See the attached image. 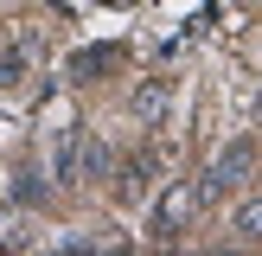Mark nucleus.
Here are the masks:
<instances>
[{
    "label": "nucleus",
    "mask_w": 262,
    "mask_h": 256,
    "mask_svg": "<svg viewBox=\"0 0 262 256\" xmlns=\"http://www.w3.org/2000/svg\"><path fill=\"white\" fill-rule=\"evenodd\" d=\"M102 7H135V0H102Z\"/></svg>",
    "instance_id": "11"
},
{
    "label": "nucleus",
    "mask_w": 262,
    "mask_h": 256,
    "mask_svg": "<svg viewBox=\"0 0 262 256\" xmlns=\"http://www.w3.org/2000/svg\"><path fill=\"white\" fill-rule=\"evenodd\" d=\"M13 199H19V205H38V199H45V186H38L32 173H19V186H13Z\"/></svg>",
    "instance_id": "10"
},
{
    "label": "nucleus",
    "mask_w": 262,
    "mask_h": 256,
    "mask_svg": "<svg viewBox=\"0 0 262 256\" xmlns=\"http://www.w3.org/2000/svg\"><path fill=\"white\" fill-rule=\"evenodd\" d=\"M199 186H166L160 192V205H154V218H147V230H154V243H173L179 230L192 224V218H199Z\"/></svg>",
    "instance_id": "2"
},
{
    "label": "nucleus",
    "mask_w": 262,
    "mask_h": 256,
    "mask_svg": "<svg viewBox=\"0 0 262 256\" xmlns=\"http://www.w3.org/2000/svg\"><path fill=\"white\" fill-rule=\"evenodd\" d=\"M109 173H115V154H109V141L83 135V160H77V179H109Z\"/></svg>",
    "instance_id": "7"
},
{
    "label": "nucleus",
    "mask_w": 262,
    "mask_h": 256,
    "mask_svg": "<svg viewBox=\"0 0 262 256\" xmlns=\"http://www.w3.org/2000/svg\"><path fill=\"white\" fill-rule=\"evenodd\" d=\"M26 64H32L26 45H7V51H0V90H19L26 83Z\"/></svg>",
    "instance_id": "9"
},
{
    "label": "nucleus",
    "mask_w": 262,
    "mask_h": 256,
    "mask_svg": "<svg viewBox=\"0 0 262 256\" xmlns=\"http://www.w3.org/2000/svg\"><path fill=\"white\" fill-rule=\"evenodd\" d=\"M250 173H256V147H250V141H230V147L217 154L211 166H205V179H199V199L211 205L217 192H230V186H243V179H250Z\"/></svg>",
    "instance_id": "1"
},
{
    "label": "nucleus",
    "mask_w": 262,
    "mask_h": 256,
    "mask_svg": "<svg viewBox=\"0 0 262 256\" xmlns=\"http://www.w3.org/2000/svg\"><path fill=\"white\" fill-rule=\"evenodd\" d=\"M154 173H160V154H154V147H141L135 160H122V179H115V192H122V199H141V192L154 186Z\"/></svg>",
    "instance_id": "5"
},
{
    "label": "nucleus",
    "mask_w": 262,
    "mask_h": 256,
    "mask_svg": "<svg viewBox=\"0 0 262 256\" xmlns=\"http://www.w3.org/2000/svg\"><path fill=\"white\" fill-rule=\"evenodd\" d=\"M128 109H135V122H147V128H154V122H166V109H173V90L154 77V83H141L135 96H128Z\"/></svg>",
    "instance_id": "6"
},
{
    "label": "nucleus",
    "mask_w": 262,
    "mask_h": 256,
    "mask_svg": "<svg viewBox=\"0 0 262 256\" xmlns=\"http://www.w3.org/2000/svg\"><path fill=\"white\" fill-rule=\"evenodd\" d=\"M115 58H122V51H115V45H77L71 58H64V77H71V83H96V77L109 71Z\"/></svg>",
    "instance_id": "4"
},
{
    "label": "nucleus",
    "mask_w": 262,
    "mask_h": 256,
    "mask_svg": "<svg viewBox=\"0 0 262 256\" xmlns=\"http://www.w3.org/2000/svg\"><path fill=\"white\" fill-rule=\"evenodd\" d=\"M230 230H237L243 243H262V199H243L237 211H230Z\"/></svg>",
    "instance_id": "8"
},
{
    "label": "nucleus",
    "mask_w": 262,
    "mask_h": 256,
    "mask_svg": "<svg viewBox=\"0 0 262 256\" xmlns=\"http://www.w3.org/2000/svg\"><path fill=\"white\" fill-rule=\"evenodd\" d=\"M77 160H83V128H58V141H51V179L58 186H77Z\"/></svg>",
    "instance_id": "3"
}]
</instances>
